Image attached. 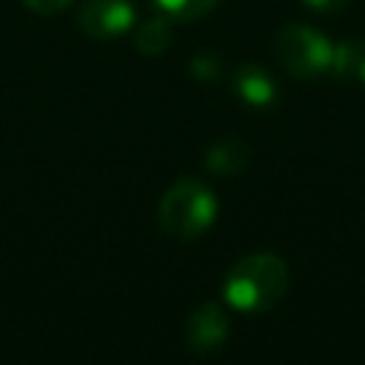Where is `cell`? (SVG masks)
<instances>
[{
  "label": "cell",
  "mask_w": 365,
  "mask_h": 365,
  "mask_svg": "<svg viewBox=\"0 0 365 365\" xmlns=\"http://www.w3.org/2000/svg\"><path fill=\"white\" fill-rule=\"evenodd\" d=\"M288 291V265L271 251H257L237 259L225 279L222 297L231 308L245 314H259L274 308Z\"/></svg>",
  "instance_id": "obj_1"
},
{
  "label": "cell",
  "mask_w": 365,
  "mask_h": 365,
  "mask_svg": "<svg viewBox=\"0 0 365 365\" xmlns=\"http://www.w3.org/2000/svg\"><path fill=\"white\" fill-rule=\"evenodd\" d=\"M217 220V197L214 191L194 180H177L157 205V222L160 231L174 240H194L205 234Z\"/></svg>",
  "instance_id": "obj_2"
},
{
  "label": "cell",
  "mask_w": 365,
  "mask_h": 365,
  "mask_svg": "<svg viewBox=\"0 0 365 365\" xmlns=\"http://www.w3.org/2000/svg\"><path fill=\"white\" fill-rule=\"evenodd\" d=\"M277 63L294 77H319L334 66V43L302 23H291L274 37Z\"/></svg>",
  "instance_id": "obj_3"
},
{
  "label": "cell",
  "mask_w": 365,
  "mask_h": 365,
  "mask_svg": "<svg viewBox=\"0 0 365 365\" xmlns=\"http://www.w3.org/2000/svg\"><path fill=\"white\" fill-rule=\"evenodd\" d=\"M228 314L217 305V302H202L194 314H188L185 325H182V345L191 354L208 356L214 351H220L228 339Z\"/></svg>",
  "instance_id": "obj_4"
},
{
  "label": "cell",
  "mask_w": 365,
  "mask_h": 365,
  "mask_svg": "<svg viewBox=\"0 0 365 365\" xmlns=\"http://www.w3.org/2000/svg\"><path fill=\"white\" fill-rule=\"evenodd\" d=\"M134 6L128 0H86L77 23L94 40H111L134 26Z\"/></svg>",
  "instance_id": "obj_5"
},
{
  "label": "cell",
  "mask_w": 365,
  "mask_h": 365,
  "mask_svg": "<svg viewBox=\"0 0 365 365\" xmlns=\"http://www.w3.org/2000/svg\"><path fill=\"white\" fill-rule=\"evenodd\" d=\"M234 91L242 103H248L254 108H265L277 100V80L271 77L268 68L248 63L234 71Z\"/></svg>",
  "instance_id": "obj_6"
},
{
  "label": "cell",
  "mask_w": 365,
  "mask_h": 365,
  "mask_svg": "<svg viewBox=\"0 0 365 365\" xmlns=\"http://www.w3.org/2000/svg\"><path fill=\"white\" fill-rule=\"evenodd\" d=\"M251 165V148L237 137H222L208 145L205 151V168L220 177H234Z\"/></svg>",
  "instance_id": "obj_7"
},
{
  "label": "cell",
  "mask_w": 365,
  "mask_h": 365,
  "mask_svg": "<svg viewBox=\"0 0 365 365\" xmlns=\"http://www.w3.org/2000/svg\"><path fill=\"white\" fill-rule=\"evenodd\" d=\"M171 40H174V29H171V20H168L165 14L140 23L137 31H134V46H137V51H140V54H148V57L163 54V51L171 46Z\"/></svg>",
  "instance_id": "obj_8"
},
{
  "label": "cell",
  "mask_w": 365,
  "mask_h": 365,
  "mask_svg": "<svg viewBox=\"0 0 365 365\" xmlns=\"http://www.w3.org/2000/svg\"><path fill=\"white\" fill-rule=\"evenodd\" d=\"M331 71L345 80L365 83V40H345L334 46V66Z\"/></svg>",
  "instance_id": "obj_9"
},
{
  "label": "cell",
  "mask_w": 365,
  "mask_h": 365,
  "mask_svg": "<svg viewBox=\"0 0 365 365\" xmlns=\"http://www.w3.org/2000/svg\"><path fill=\"white\" fill-rule=\"evenodd\" d=\"M157 6H160V11L168 17V20H182V23H188V20H197V17H202L205 11H211L220 0H154Z\"/></svg>",
  "instance_id": "obj_10"
},
{
  "label": "cell",
  "mask_w": 365,
  "mask_h": 365,
  "mask_svg": "<svg viewBox=\"0 0 365 365\" xmlns=\"http://www.w3.org/2000/svg\"><path fill=\"white\" fill-rule=\"evenodd\" d=\"M191 74L197 77V80H217V77H222V60H217L214 54H200V57H194L191 60Z\"/></svg>",
  "instance_id": "obj_11"
},
{
  "label": "cell",
  "mask_w": 365,
  "mask_h": 365,
  "mask_svg": "<svg viewBox=\"0 0 365 365\" xmlns=\"http://www.w3.org/2000/svg\"><path fill=\"white\" fill-rule=\"evenodd\" d=\"M74 0H23L26 9H31L34 14H60L71 6Z\"/></svg>",
  "instance_id": "obj_12"
},
{
  "label": "cell",
  "mask_w": 365,
  "mask_h": 365,
  "mask_svg": "<svg viewBox=\"0 0 365 365\" xmlns=\"http://www.w3.org/2000/svg\"><path fill=\"white\" fill-rule=\"evenodd\" d=\"M302 3L319 14H334V11H342L348 6V0H302Z\"/></svg>",
  "instance_id": "obj_13"
}]
</instances>
